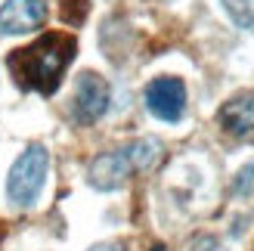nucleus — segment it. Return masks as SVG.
<instances>
[{"mask_svg": "<svg viewBox=\"0 0 254 251\" xmlns=\"http://www.w3.org/2000/svg\"><path fill=\"white\" fill-rule=\"evenodd\" d=\"M109 109V84L106 78H99L93 71H84L74 87V118L81 124H93L96 118H103V112Z\"/></svg>", "mask_w": 254, "mask_h": 251, "instance_id": "nucleus-5", "label": "nucleus"}, {"mask_svg": "<svg viewBox=\"0 0 254 251\" xmlns=\"http://www.w3.org/2000/svg\"><path fill=\"white\" fill-rule=\"evenodd\" d=\"M90 251H124V248L118 242H103V245H93Z\"/></svg>", "mask_w": 254, "mask_h": 251, "instance_id": "nucleus-10", "label": "nucleus"}, {"mask_svg": "<svg viewBox=\"0 0 254 251\" xmlns=\"http://www.w3.org/2000/svg\"><path fill=\"white\" fill-rule=\"evenodd\" d=\"M146 106L161 121H180L186 109V84L180 78H155L146 87Z\"/></svg>", "mask_w": 254, "mask_h": 251, "instance_id": "nucleus-4", "label": "nucleus"}, {"mask_svg": "<svg viewBox=\"0 0 254 251\" xmlns=\"http://www.w3.org/2000/svg\"><path fill=\"white\" fill-rule=\"evenodd\" d=\"M220 124L230 133H251L254 130V93L233 96L220 109Z\"/></svg>", "mask_w": 254, "mask_h": 251, "instance_id": "nucleus-7", "label": "nucleus"}, {"mask_svg": "<svg viewBox=\"0 0 254 251\" xmlns=\"http://www.w3.org/2000/svg\"><path fill=\"white\" fill-rule=\"evenodd\" d=\"M161 158V143L146 136L115 152H103L90 161V183L96 189H118V186L136 171H149Z\"/></svg>", "mask_w": 254, "mask_h": 251, "instance_id": "nucleus-2", "label": "nucleus"}, {"mask_svg": "<svg viewBox=\"0 0 254 251\" xmlns=\"http://www.w3.org/2000/svg\"><path fill=\"white\" fill-rule=\"evenodd\" d=\"M223 6L239 28L254 31V0H223Z\"/></svg>", "mask_w": 254, "mask_h": 251, "instance_id": "nucleus-8", "label": "nucleus"}, {"mask_svg": "<svg viewBox=\"0 0 254 251\" xmlns=\"http://www.w3.org/2000/svg\"><path fill=\"white\" fill-rule=\"evenodd\" d=\"M47 168H50V155L44 146H31L19 155V161L12 165L9 171V180H6V195L9 202H16L22 208H28L37 202V195L44 189V180H47Z\"/></svg>", "mask_w": 254, "mask_h": 251, "instance_id": "nucleus-3", "label": "nucleus"}, {"mask_svg": "<svg viewBox=\"0 0 254 251\" xmlns=\"http://www.w3.org/2000/svg\"><path fill=\"white\" fill-rule=\"evenodd\" d=\"M74 50H78V44H74L71 34L50 31L28 47L12 50L6 56V65L22 90H37V93L50 96V93H56L62 74L71 65Z\"/></svg>", "mask_w": 254, "mask_h": 251, "instance_id": "nucleus-1", "label": "nucleus"}, {"mask_svg": "<svg viewBox=\"0 0 254 251\" xmlns=\"http://www.w3.org/2000/svg\"><path fill=\"white\" fill-rule=\"evenodd\" d=\"M47 19V6L41 0H6L0 6V31L3 34H25L41 28Z\"/></svg>", "mask_w": 254, "mask_h": 251, "instance_id": "nucleus-6", "label": "nucleus"}, {"mask_svg": "<svg viewBox=\"0 0 254 251\" xmlns=\"http://www.w3.org/2000/svg\"><path fill=\"white\" fill-rule=\"evenodd\" d=\"M233 189H236V195H254V161H251V165H245L242 171L236 174Z\"/></svg>", "mask_w": 254, "mask_h": 251, "instance_id": "nucleus-9", "label": "nucleus"}]
</instances>
